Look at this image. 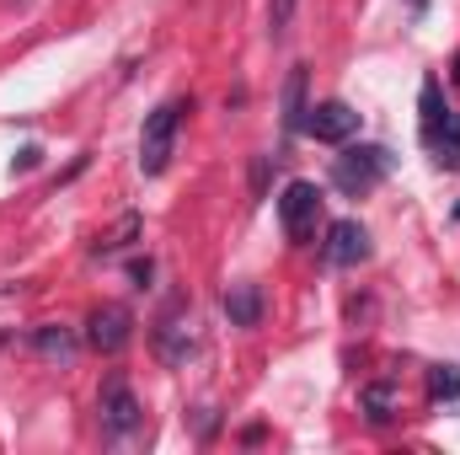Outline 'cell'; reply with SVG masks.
Instances as JSON below:
<instances>
[{
  "label": "cell",
  "mask_w": 460,
  "mask_h": 455,
  "mask_svg": "<svg viewBox=\"0 0 460 455\" xmlns=\"http://www.w3.org/2000/svg\"><path fill=\"white\" fill-rule=\"evenodd\" d=\"M134 338V317L123 311V306H97L92 317H86V343L97 348V353H123Z\"/></svg>",
  "instance_id": "8992f818"
},
{
  "label": "cell",
  "mask_w": 460,
  "mask_h": 455,
  "mask_svg": "<svg viewBox=\"0 0 460 455\" xmlns=\"http://www.w3.org/2000/svg\"><path fill=\"white\" fill-rule=\"evenodd\" d=\"M429 150H434V161H439V166H460V113H450L439 129H434Z\"/></svg>",
  "instance_id": "7c38bea8"
},
{
  "label": "cell",
  "mask_w": 460,
  "mask_h": 455,
  "mask_svg": "<svg viewBox=\"0 0 460 455\" xmlns=\"http://www.w3.org/2000/svg\"><path fill=\"white\" fill-rule=\"evenodd\" d=\"M295 5H300V0H273V5H268V27H273V38H279V32L289 27V16H295Z\"/></svg>",
  "instance_id": "e0dca14e"
},
{
  "label": "cell",
  "mask_w": 460,
  "mask_h": 455,
  "mask_svg": "<svg viewBox=\"0 0 460 455\" xmlns=\"http://www.w3.org/2000/svg\"><path fill=\"white\" fill-rule=\"evenodd\" d=\"M316 215H322V188H316V183H289L284 199H279L284 236H289V241H305V236L316 230Z\"/></svg>",
  "instance_id": "277c9868"
},
{
  "label": "cell",
  "mask_w": 460,
  "mask_h": 455,
  "mask_svg": "<svg viewBox=\"0 0 460 455\" xmlns=\"http://www.w3.org/2000/svg\"><path fill=\"white\" fill-rule=\"evenodd\" d=\"M226 317H230V327H257V322H262V290H257V284H230L226 290Z\"/></svg>",
  "instance_id": "9c48e42d"
},
{
  "label": "cell",
  "mask_w": 460,
  "mask_h": 455,
  "mask_svg": "<svg viewBox=\"0 0 460 455\" xmlns=\"http://www.w3.org/2000/svg\"><path fill=\"white\" fill-rule=\"evenodd\" d=\"M188 108H193V103L172 97V103H161L155 113L145 118V129H139V172H145V177H161V172L172 166L177 129H182V113H188Z\"/></svg>",
  "instance_id": "6da1fadb"
},
{
  "label": "cell",
  "mask_w": 460,
  "mask_h": 455,
  "mask_svg": "<svg viewBox=\"0 0 460 455\" xmlns=\"http://www.w3.org/2000/svg\"><path fill=\"white\" fill-rule=\"evenodd\" d=\"M358 123H364V118L353 113L348 103H338V97H332V103L305 108V123H300V129H305L311 139H322V145H348V139L358 134Z\"/></svg>",
  "instance_id": "5b68a950"
},
{
  "label": "cell",
  "mask_w": 460,
  "mask_h": 455,
  "mask_svg": "<svg viewBox=\"0 0 460 455\" xmlns=\"http://www.w3.org/2000/svg\"><path fill=\"white\" fill-rule=\"evenodd\" d=\"M97 413H102V429H108L113 440H123V434H134V429H139V418H145V413H139V397L128 391V380H123L118 370L108 375V380H102Z\"/></svg>",
  "instance_id": "3957f363"
},
{
  "label": "cell",
  "mask_w": 460,
  "mask_h": 455,
  "mask_svg": "<svg viewBox=\"0 0 460 455\" xmlns=\"http://www.w3.org/2000/svg\"><path fill=\"white\" fill-rule=\"evenodd\" d=\"M38 161H43V150H38V145H22V150H16V161H11V172H32Z\"/></svg>",
  "instance_id": "ac0fdd59"
},
{
  "label": "cell",
  "mask_w": 460,
  "mask_h": 455,
  "mask_svg": "<svg viewBox=\"0 0 460 455\" xmlns=\"http://www.w3.org/2000/svg\"><path fill=\"white\" fill-rule=\"evenodd\" d=\"M456 81H460V59H456Z\"/></svg>",
  "instance_id": "ffe728a7"
},
{
  "label": "cell",
  "mask_w": 460,
  "mask_h": 455,
  "mask_svg": "<svg viewBox=\"0 0 460 455\" xmlns=\"http://www.w3.org/2000/svg\"><path fill=\"white\" fill-rule=\"evenodd\" d=\"M32 348H38L43 359L70 364V359H75V333H70V327H32Z\"/></svg>",
  "instance_id": "30bf717a"
},
{
  "label": "cell",
  "mask_w": 460,
  "mask_h": 455,
  "mask_svg": "<svg viewBox=\"0 0 460 455\" xmlns=\"http://www.w3.org/2000/svg\"><path fill=\"white\" fill-rule=\"evenodd\" d=\"M128 236H139V215H123L118 230H108V236L97 241V252H118V246H128Z\"/></svg>",
  "instance_id": "2e32d148"
},
{
  "label": "cell",
  "mask_w": 460,
  "mask_h": 455,
  "mask_svg": "<svg viewBox=\"0 0 460 455\" xmlns=\"http://www.w3.org/2000/svg\"><path fill=\"white\" fill-rule=\"evenodd\" d=\"M327 263H338V268L369 263V230L358 220H332V230H327Z\"/></svg>",
  "instance_id": "52a82bcc"
},
{
  "label": "cell",
  "mask_w": 460,
  "mask_h": 455,
  "mask_svg": "<svg viewBox=\"0 0 460 455\" xmlns=\"http://www.w3.org/2000/svg\"><path fill=\"white\" fill-rule=\"evenodd\" d=\"M385 172H391V150H385V145H348L343 156L332 161V183L343 188L348 199L369 193Z\"/></svg>",
  "instance_id": "7a4b0ae2"
},
{
  "label": "cell",
  "mask_w": 460,
  "mask_h": 455,
  "mask_svg": "<svg viewBox=\"0 0 460 455\" xmlns=\"http://www.w3.org/2000/svg\"><path fill=\"white\" fill-rule=\"evenodd\" d=\"M429 397H434V402H456L460 397V370H450V364L429 370Z\"/></svg>",
  "instance_id": "9a60e30c"
},
{
  "label": "cell",
  "mask_w": 460,
  "mask_h": 455,
  "mask_svg": "<svg viewBox=\"0 0 460 455\" xmlns=\"http://www.w3.org/2000/svg\"><path fill=\"white\" fill-rule=\"evenodd\" d=\"M364 413H369V424H391V402H396V391L391 386H364Z\"/></svg>",
  "instance_id": "5bb4252c"
},
{
  "label": "cell",
  "mask_w": 460,
  "mask_h": 455,
  "mask_svg": "<svg viewBox=\"0 0 460 455\" xmlns=\"http://www.w3.org/2000/svg\"><path fill=\"white\" fill-rule=\"evenodd\" d=\"M150 273H155V263H150V257H134V263H128V279H134L139 290L150 284Z\"/></svg>",
  "instance_id": "d6986e66"
},
{
  "label": "cell",
  "mask_w": 460,
  "mask_h": 455,
  "mask_svg": "<svg viewBox=\"0 0 460 455\" xmlns=\"http://www.w3.org/2000/svg\"><path fill=\"white\" fill-rule=\"evenodd\" d=\"M418 108H423V145H429V139H434V129L450 118V108H445V92H439V81H434V76L423 81V103H418Z\"/></svg>",
  "instance_id": "4fadbf2b"
},
{
  "label": "cell",
  "mask_w": 460,
  "mask_h": 455,
  "mask_svg": "<svg viewBox=\"0 0 460 455\" xmlns=\"http://www.w3.org/2000/svg\"><path fill=\"white\" fill-rule=\"evenodd\" d=\"M300 123H305V65H295L284 81V129L295 134Z\"/></svg>",
  "instance_id": "8fae6325"
},
{
  "label": "cell",
  "mask_w": 460,
  "mask_h": 455,
  "mask_svg": "<svg viewBox=\"0 0 460 455\" xmlns=\"http://www.w3.org/2000/svg\"><path fill=\"white\" fill-rule=\"evenodd\" d=\"M155 348H161L166 364H182V359L193 353V333H188V322H182V306H172V311L155 322Z\"/></svg>",
  "instance_id": "ba28073f"
}]
</instances>
